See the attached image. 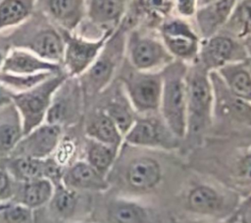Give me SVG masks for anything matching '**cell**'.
<instances>
[{
  "label": "cell",
  "instance_id": "obj_9",
  "mask_svg": "<svg viewBox=\"0 0 251 223\" xmlns=\"http://www.w3.org/2000/svg\"><path fill=\"white\" fill-rule=\"evenodd\" d=\"M61 31L64 38L62 67L72 78H78L90 67L114 32H106L100 37H86L77 32Z\"/></svg>",
  "mask_w": 251,
  "mask_h": 223
},
{
  "label": "cell",
  "instance_id": "obj_21",
  "mask_svg": "<svg viewBox=\"0 0 251 223\" xmlns=\"http://www.w3.org/2000/svg\"><path fill=\"white\" fill-rule=\"evenodd\" d=\"M62 183L77 192H105L110 185L105 175L98 172L86 160L72 162L64 170Z\"/></svg>",
  "mask_w": 251,
  "mask_h": 223
},
{
  "label": "cell",
  "instance_id": "obj_13",
  "mask_svg": "<svg viewBox=\"0 0 251 223\" xmlns=\"http://www.w3.org/2000/svg\"><path fill=\"white\" fill-rule=\"evenodd\" d=\"M61 126L42 123L24 135L9 156L45 159L53 155L63 138Z\"/></svg>",
  "mask_w": 251,
  "mask_h": 223
},
{
  "label": "cell",
  "instance_id": "obj_37",
  "mask_svg": "<svg viewBox=\"0 0 251 223\" xmlns=\"http://www.w3.org/2000/svg\"><path fill=\"white\" fill-rule=\"evenodd\" d=\"M16 181L3 168H0V202L10 200L16 194Z\"/></svg>",
  "mask_w": 251,
  "mask_h": 223
},
{
  "label": "cell",
  "instance_id": "obj_6",
  "mask_svg": "<svg viewBox=\"0 0 251 223\" xmlns=\"http://www.w3.org/2000/svg\"><path fill=\"white\" fill-rule=\"evenodd\" d=\"M121 66V84L133 110L138 116L159 113L162 94L160 72H142L133 69L126 60Z\"/></svg>",
  "mask_w": 251,
  "mask_h": 223
},
{
  "label": "cell",
  "instance_id": "obj_15",
  "mask_svg": "<svg viewBox=\"0 0 251 223\" xmlns=\"http://www.w3.org/2000/svg\"><path fill=\"white\" fill-rule=\"evenodd\" d=\"M176 0H129L123 25L128 29L134 26L157 28L166 19L175 15Z\"/></svg>",
  "mask_w": 251,
  "mask_h": 223
},
{
  "label": "cell",
  "instance_id": "obj_19",
  "mask_svg": "<svg viewBox=\"0 0 251 223\" xmlns=\"http://www.w3.org/2000/svg\"><path fill=\"white\" fill-rule=\"evenodd\" d=\"M237 0H214L198 7L192 21L201 39L209 38L224 28Z\"/></svg>",
  "mask_w": 251,
  "mask_h": 223
},
{
  "label": "cell",
  "instance_id": "obj_10",
  "mask_svg": "<svg viewBox=\"0 0 251 223\" xmlns=\"http://www.w3.org/2000/svg\"><path fill=\"white\" fill-rule=\"evenodd\" d=\"M248 58L249 54L243 40L219 32L201 39L197 62L210 73L230 64L244 62Z\"/></svg>",
  "mask_w": 251,
  "mask_h": 223
},
{
  "label": "cell",
  "instance_id": "obj_3",
  "mask_svg": "<svg viewBox=\"0 0 251 223\" xmlns=\"http://www.w3.org/2000/svg\"><path fill=\"white\" fill-rule=\"evenodd\" d=\"M187 127L185 138L202 137L214 117V90L210 73L198 62L188 65L186 75Z\"/></svg>",
  "mask_w": 251,
  "mask_h": 223
},
{
  "label": "cell",
  "instance_id": "obj_43",
  "mask_svg": "<svg viewBox=\"0 0 251 223\" xmlns=\"http://www.w3.org/2000/svg\"><path fill=\"white\" fill-rule=\"evenodd\" d=\"M212 1H214V0H198V7L203 6L205 4H208V3L212 2Z\"/></svg>",
  "mask_w": 251,
  "mask_h": 223
},
{
  "label": "cell",
  "instance_id": "obj_5",
  "mask_svg": "<svg viewBox=\"0 0 251 223\" xmlns=\"http://www.w3.org/2000/svg\"><path fill=\"white\" fill-rule=\"evenodd\" d=\"M125 58L133 69L142 72H160L175 60L157 28L144 26L126 29Z\"/></svg>",
  "mask_w": 251,
  "mask_h": 223
},
{
  "label": "cell",
  "instance_id": "obj_46",
  "mask_svg": "<svg viewBox=\"0 0 251 223\" xmlns=\"http://www.w3.org/2000/svg\"><path fill=\"white\" fill-rule=\"evenodd\" d=\"M215 223H216V222H215ZM218 223H221V222H218Z\"/></svg>",
  "mask_w": 251,
  "mask_h": 223
},
{
  "label": "cell",
  "instance_id": "obj_44",
  "mask_svg": "<svg viewBox=\"0 0 251 223\" xmlns=\"http://www.w3.org/2000/svg\"><path fill=\"white\" fill-rule=\"evenodd\" d=\"M245 64H246V66H247L248 70H249V71H250V73H251V57H249V58L245 61Z\"/></svg>",
  "mask_w": 251,
  "mask_h": 223
},
{
  "label": "cell",
  "instance_id": "obj_38",
  "mask_svg": "<svg viewBox=\"0 0 251 223\" xmlns=\"http://www.w3.org/2000/svg\"><path fill=\"white\" fill-rule=\"evenodd\" d=\"M198 9V0H176L175 16L190 20Z\"/></svg>",
  "mask_w": 251,
  "mask_h": 223
},
{
  "label": "cell",
  "instance_id": "obj_32",
  "mask_svg": "<svg viewBox=\"0 0 251 223\" xmlns=\"http://www.w3.org/2000/svg\"><path fill=\"white\" fill-rule=\"evenodd\" d=\"M102 109L112 118L123 137L126 134L137 117V114L131 107L126 93H124L123 97L122 95L116 94Z\"/></svg>",
  "mask_w": 251,
  "mask_h": 223
},
{
  "label": "cell",
  "instance_id": "obj_29",
  "mask_svg": "<svg viewBox=\"0 0 251 223\" xmlns=\"http://www.w3.org/2000/svg\"><path fill=\"white\" fill-rule=\"evenodd\" d=\"M20 184L21 187L18 190V200L16 201H19L31 209L48 204L55 188L54 184L46 178H39Z\"/></svg>",
  "mask_w": 251,
  "mask_h": 223
},
{
  "label": "cell",
  "instance_id": "obj_34",
  "mask_svg": "<svg viewBox=\"0 0 251 223\" xmlns=\"http://www.w3.org/2000/svg\"><path fill=\"white\" fill-rule=\"evenodd\" d=\"M0 223H34L33 209L12 199L0 202Z\"/></svg>",
  "mask_w": 251,
  "mask_h": 223
},
{
  "label": "cell",
  "instance_id": "obj_24",
  "mask_svg": "<svg viewBox=\"0 0 251 223\" xmlns=\"http://www.w3.org/2000/svg\"><path fill=\"white\" fill-rule=\"evenodd\" d=\"M24 136L21 116L11 103L0 110V158L11 154Z\"/></svg>",
  "mask_w": 251,
  "mask_h": 223
},
{
  "label": "cell",
  "instance_id": "obj_8",
  "mask_svg": "<svg viewBox=\"0 0 251 223\" xmlns=\"http://www.w3.org/2000/svg\"><path fill=\"white\" fill-rule=\"evenodd\" d=\"M157 30L164 45L175 60L187 65L197 62L201 38L193 23L174 15L163 21L158 26Z\"/></svg>",
  "mask_w": 251,
  "mask_h": 223
},
{
  "label": "cell",
  "instance_id": "obj_28",
  "mask_svg": "<svg viewBox=\"0 0 251 223\" xmlns=\"http://www.w3.org/2000/svg\"><path fill=\"white\" fill-rule=\"evenodd\" d=\"M54 192L48 206L52 214L62 220L72 221L78 211L79 192L66 187L63 183L54 185Z\"/></svg>",
  "mask_w": 251,
  "mask_h": 223
},
{
  "label": "cell",
  "instance_id": "obj_39",
  "mask_svg": "<svg viewBox=\"0 0 251 223\" xmlns=\"http://www.w3.org/2000/svg\"><path fill=\"white\" fill-rule=\"evenodd\" d=\"M14 92L0 83V110L13 103Z\"/></svg>",
  "mask_w": 251,
  "mask_h": 223
},
{
  "label": "cell",
  "instance_id": "obj_1",
  "mask_svg": "<svg viewBox=\"0 0 251 223\" xmlns=\"http://www.w3.org/2000/svg\"><path fill=\"white\" fill-rule=\"evenodd\" d=\"M2 37L11 47L26 49L44 60L62 65V31L36 10L26 22Z\"/></svg>",
  "mask_w": 251,
  "mask_h": 223
},
{
  "label": "cell",
  "instance_id": "obj_26",
  "mask_svg": "<svg viewBox=\"0 0 251 223\" xmlns=\"http://www.w3.org/2000/svg\"><path fill=\"white\" fill-rule=\"evenodd\" d=\"M3 168L17 183L45 178L46 158L36 159L24 156L3 157Z\"/></svg>",
  "mask_w": 251,
  "mask_h": 223
},
{
  "label": "cell",
  "instance_id": "obj_11",
  "mask_svg": "<svg viewBox=\"0 0 251 223\" xmlns=\"http://www.w3.org/2000/svg\"><path fill=\"white\" fill-rule=\"evenodd\" d=\"M154 115L138 116L124 136L123 143L144 148L172 149L179 139L170 131L162 117Z\"/></svg>",
  "mask_w": 251,
  "mask_h": 223
},
{
  "label": "cell",
  "instance_id": "obj_17",
  "mask_svg": "<svg viewBox=\"0 0 251 223\" xmlns=\"http://www.w3.org/2000/svg\"><path fill=\"white\" fill-rule=\"evenodd\" d=\"M129 0H85V21L101 34L115 31L123 23Z\"/></svg>",
  "mask_w": 251,
  "mask_h": 223
},
{
  "label": "cell",
  "instance_id": "obj_23",
  "mask_svg": "<svg viewBox=\"0 0 251 223\" xmlns=\"http://www.w3.org/2000/svg\"><path fill=\"white\" fill-rule=\"evenodd\" d=\"M85 137L93 140L120 148L124 137L112 118L102 109H97L86 118L84 123Z\"/></svg>",
  "mask_w": 251,
  "mask_h": 223
},
{
  "label": "cell",
  "instance_id": "obj_35",
  "mask_svg": "<svg viewBox=\"0 0 251 223\" xmlns=\"http://www.w3.org/2000/svg\"><path fill=\"white\" fill-rule=\"evenodd\" d=\"M232 172L238 187H251V150L239 156L234 163Z\"/></svg>",
  "mask_w": 251,
  "mask_h": 223
},
{
  "label": "cell",
  "instance_id": "obj_20",
  "mask_svg": "<svg viewBox=\"0 0 251 223\" xmlns=\"http://www.w3.org/2000/svg\"><path fill=\"white\" fill-rule=\"evenodd\" d=\"M1 72L17 75H34L39 73L64 72L61 64L44 60L36 54L23 48L11 47L4 60Z\"/></svg>",
  "mask_w": 251,
  "mask_h": 223
},
{
  "label": "cell",
  "instance_id": "obj_14",
  "mask_svg": "<svg viewBox=\"0 0 251 223\" xmlns=\"http://www.w3.org/2000/svg\"><path fill=\"white\" fill-rule=\"evenodd\" d=\"M36 11L70 32H75L86 17L85 0H36Z\"/></svg>",
  "mask_w": 251,
  "mask_h": 223
},
{
  "label": "cell",
  "instance_id": "obj_18",
  "mask_svg": "<svg viewBox=\"0 0 251 223\" xmlns=\"http://www.w3.org/2000/svg\"><path fill=\"white\" fill-rule=\"evenodd\" d=\"M186 208L191 213L207 217H225L229 212L226 196L211 185L194 186L186 195Z\"/></svg>",
  "mask_w": 251,
  "mask_h": 223
},
{
  "label": "cell",
  "instance_id": "obj_36",
  "mask_svg": "<svg viewBox=\"0 0 251 223\" xmlns=\"http://www.w3.org/2000/svg\"><path fill=\"white\" fill-rule=\"evenodd\" d=\"M75 148L76 147H75V144L73 141V139H66L63 136V138H62L61 141L59 142L52 157L59 165L66 168L67 166H69L72 163L71 161L75 152Z\"/></svg>",
  "mask_w": 251,
  "mask_h": 223
},
{
  "label": "cell",
  "instance_id": "obj_33",
  "mask_svg": "<svg viewBox=\"0 0 251 223\" xmlns=\"http://www.w3.org/2000/svg\"><path fill=\"white\" fill-rule=\"evenodd\" d=\"M57 74V73H56ZM54 73H39L34 75H17L0 72V83L14 93L27 90L40 84Z\"/></svg>",
  "mask_w": 251,
  "mask_h": 223
},
{
  "label": "cell",
  "instance_id": "obj_31",
  "mask_svg": "<svg viewBox=\"0 0 251 223\" xmlns=\"http://www.w3.org/2000/svg\"><path fill=\"white\" fill-rule=\"evenodd\" d=\"M120 148L111 146L91 139H85V159L93 168L107 176L114 164Z\"/></svg>",
  "mask_w": 251,
  "mask_h": 223
},
{
  "label": "cell",
  "instance_id": "obj_2",
  "mask_svg": "<svg viewBox=\"0 0 251 223\" xmlns=\"http://www.w3.org/2000/svg\"><path fill=\"white\" fill-rule=\"evenodd\" d=\"M187 64L174 60L161 71L163 85L159 113L179 140L185 138L187 127Z\"/></svg>",
  "mask_w": 251,
  "mask_h": 223
},
{
  "label": "cell",
  "instance_id": "obj_22",
  "mask_svg": "<svg viewBox=\"0 0 251 223\" xmlns=\"http://www.w3.org/2000/svg\"><path fill=\"white\" fill-rule=\"evenodd\" d=\"M162 172V166L157 159L149 155H140L127 164L125 180L131 190L146 192L160 184Z\"/></svg>",
  "mask_w": 251,
  "mask_h": 223
},
{
  "label": "cell",
  "instance_id": "obj_16",
  "mask_svg": "<svg viewBox=\"0 0 251 223\" xmlns=\"http://www.w3.org/2000/svg\"><path fill=\"white\" fill-rule=\"evenodd\" d=\"M101 223H173L156 209L140 202L117 197L111 199L105 208Z\"/></svg>",
  "mask_w": 251,
  "mask_h": 223
},
{
  "label": "cell",
  "instance_id": "obj_30",
  "mask_svg": "<svg viewBox=\"0 0 251 223\" xmlns=\"http://www.w3.org/2000/svg\"><path fill=\"white\" fill-rule=\"evenodd\" d=\"M220 32L241 40L251 37V0H237L227 23Z\"/></svg>",
  "mask_w": 251,
  "mask_h": 223
},
{
  "label": "cell",
  "instance_id": "obj_4",
  "mask_svg": "<svg viewBox=\"0 0 251 223\" xmlns=\"http://www.w3.org/2000/svg\"><path fill=\"white\" fill-rule=\"evenodd\" d=\"M126 29L121 24L108 38L90 67L77 78L84 97H92L103 92L112 83L125 60Z\"/></svg>",
  "mask_w": 251,
  "mask_h": 223
},
{
  "label": "cell",
  "instance_id": "obj_40",
  "mask_svg": "<svg viewBox=\"0 0 251 223\" xmlns=\"http://www.w3.org/2000/svg\"><path fill=\"white\" fill-rule=\"evenodd\" d=\"M11 46L4 40L3 37H0V72L4 63V60L6 58V55L8 51L10 50Z\"/></svg>",
  "mask_w": 251,
  "mask_h": 223
},
{
  "label": "cell",
  "instance_id": "obj_27",
  "mask_svg": "<svg viewBox=\"0 0 251 223\" xmlns=\"http://www.w3.org/2000/svg\"><path fill=\"white\" fill-rule=\"evenodd\" d=\"M36 10V0H0V31L26 22Z\"/></svg>",
  "mask_w": 251,
  "mask_h": 223
},
{
  "label": "cell",
  "instance_id": "obj_42",
  "mask_svg": "<svg viewBox=\"0 0 251 223\" xmlns=\"http://www.w3.org/2000/svg\"><path fill=\"white\" fill-rule=\"evenodd\" d=\"M244 43H245V46H246V49L248 51V54H249V57H251V37L249 38H246L245 40H243Z\"/></svg>",
  "mask_w": 251,
  "mask_h": 223
},
{
  "label": "cell",
  "instance_id": "obj_41",
  "mask_svg": "<svg viewBox=\"0 0 251 223\" xmlns=\"http://www.w3.org/2000/svg\"><path fill=\"white\" fill-rule=\"evenodd\" d=\"M241 223H251V208H249L248 211L244 212L241 218Z\"/></svg>",
  "mask_w": 251,
  "mask_h": 223
},
{
  "label": "cell",
  "instance_id": "obj_45",
  "mask_svg": "<svg viewBox=\"0 0 251 223\" xmlns=\"http://www.w3.org/2000/svg\"><path fill=\"white\" fill-rule=\"evenodd\" d=\"M70 223H90V222H83V221H71Z\"/></svg>",
  "mask_w": 251,
  "mask_h": 223
},
{
  "label": "cell",
  "instance_id": "obj_7",
  "mask_svg": "<svg viewBox=\"0 0 251 223\" xmlns=\"http://www.w3.org/2000/svg\"><path fill=\"white\" fill-rule=\"evenodd\" d=\"M68 77L65 72L57 73L27 90L13 94V103L21 116L24 135L45 122L53 95Z\"/></svg>",
  "mask_w": 251,
  "mask_h": 223
},
{
  "label": "cell",
  "instance_id": "obj_25",
  "mask_svg": "<svg viewBox=\"0 0 251 223\" xmlns=\"http://www.w3.org/2000/svg\"><path fill=\"white\" fill-rule=\"evenodd\" d=\"M215 72L232 94L251 104V73L245 61L225 66Z\"/></svg>",
  "mask_w": 251,
  "mask_h": 223
},
{
  "label": "cell",
  "instance_id": "obj_12",
  "mask_svg": "<svg viewBox=\"0 0 251 223\" xmlns=\"http://www.w3.org/2000/svg\"><path fill=\"white\" fill-rule=\"evenodd\" d=\"M83 97L77 78L68 77L54 93L45 122L62 128L76 123Z\"/></svg>",
  "mask_w": 251,
  "mask_h": 223
}]
</instances>
